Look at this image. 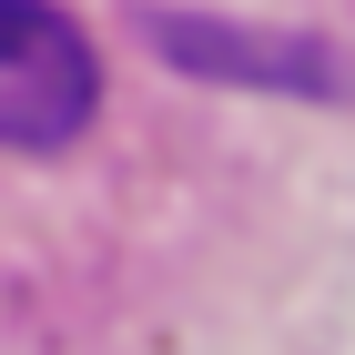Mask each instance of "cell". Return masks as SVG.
Segmentation results:
<instances>
[{"label": "cell", "instance_id": "6da1fadb", "mask_svg": "<svg viewBox=\"0 0 355 355\" xmlns=\"http://www.w3.org/2000/svg\"><path fill=\"white\" fill-rule=\"evenodd\" d=\"M102 102V61L61 0H0V142L51 153Z\"/></svg>", "mask_w": 355, "mask_h": 355}]
</instances>
